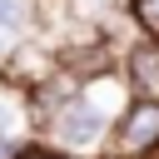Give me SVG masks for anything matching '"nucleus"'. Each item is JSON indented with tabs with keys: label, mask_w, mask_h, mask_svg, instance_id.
Instances as JSON below:
<instances>
[{
	"label": "nucleus",
	"mask_w": 159,
	"mask_h": 159,
	"mask_svg": "<svg viewBox=\"0 0 159 159\" xmlns=\"http://www.w3.org/2000/svg\"><path fill=\"white\" fill-rule=\"evenodd\" d=\"M159 149V99H134L114 124V159H139Z\"/></svg>",
	"instance_id": "2"
},
{
	"label": "nucleus",
	"mask_w": 159,
	"mask_h": 159,
	"mask_svg": "<svg viewBox=\"0 0 159 159\" xmlns=\"http://www.w3.org/2000/svg\"><path fill=\"white\" fill-rule=\"evenodd\" d=\"M129 10H134V20L149 35H159V0H129Z\"/></svg>",
	"instance_id": "5"
},
{
	"label": "nucleus",
	"mask_w": 159,
	"mask_h": 159,
	"mask_svg": "<svg viewBox=\"0 0 159 159\" xmlns=\"http://www.w3.org/2000/svg\"><path fill=\"white\" fill-rule=\"evenodd\" d=\"M20 159H70V154H55V149H25Z\"/></svg>",
	"instance_id": "7"
},
{
	"label": "nucleus",
	"mask_w": 159,
	"mask_h": 159,
	"mask_svg": "<svg viewBox=\"0 0 159 159\" xmlns=\"http://www.w3.org/2000/svg\"><path fill=\"white\" fill-rule=\"evenodd\" d=\"M25 25V0H0V35H15Z\"/></svg>",
	"instance_id": "4"
},
{
	"label": "nucleus",
	"mask_w": 159,
	"mask_h": 159,
	"mask_svg": "<svg viewBox=\"0 0 159 159\" xmlns=\"http://www.w3.org/2000/svg\"><path fill=\"white\" fill-rule=\"evenodd\" d=\"M20 154H25V149H20L15 139H0V159H20Z\"/></svg>",
	"instance_id": "6"
},
{
	"label": "nucleus",
	"mask_w": 159,
	"mask_h": 159,
	"mask_svg": "<svg viewBox=\"0 0 159 159\" xmlns=\"http://www.w3.org/2000/svg\"><path fill=\"white\" fill-rule=\"evenodd\" d=\"M129 84L139 89V99H159V40L134 45V55H129Z\"/></svg>",
	"instance_id": "3"
},
{
	"label": "nucleus",
	"mask_w": 159,
	"mask_h": 159,
	"mask_svg": "<svg viewBox=\"0 0 159 159\" xmlns=\"http://www.w3.org/2000/svg\"><path fill=\"white\" fill-rule=\"evenodd\" d=\"M109 119H114V114H109L89 89H70V94L45 114L50 139H55L60 149H89V144H99L104 129H109Z\"/></svg>",
	"instance_id": "1"
}]
</instances>
